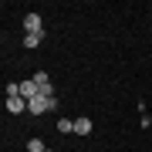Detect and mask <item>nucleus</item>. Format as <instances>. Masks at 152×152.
<instances>
[{"instance_id":"f257e3e1","label":"nucleus","mask_w":152,"mask_h":152,"mask_svg":"<svg viewBox=\"0 0 152 152\" xmlns=\"http://www.w3.org/2000/svg\"><path fill=\"white\" fill-rule=\"evenodd\" d=\"M54 108H58L54 95H37V98H31V102H27V112H31V115H41V112H54Z\"/></svg>"},{"instance_id":"20e7f679","label":"nucleus","mask_w":152,"mask_h":152,"mask_svg":"<svg viewBox=\"0 0 152 152\" xmlns=\"http://www.w3.org/2000/svg\"><path fill=\"white\" fill-rule=\"evenodd\" d=\"M24 31H27V34H41V31H44L41 14H27V17H24Z\"/></svg>"},{"instance_id":"6e6552de","label":"nucleus","mask_w":152,"mask_h":152,"mask_svg":"<svg viewBox=\"0 0 152 152\" xmlns=\"http://www.w3.org/2000/svg\"><path fill=\"white\" fill-rule=\"evenodd\" d=\"M58 132H61V135L75 132V118H58Z\"/></svg>"},{"instance_id":"7ed1b4c3","label":"nucleus","mask_w":152,"mask_h":152,"mask_svg":"<svg viewBox=\"0 0 152 152\" xmlns=\"http://www.w3.org/2000/svg\"><path fill=\"white\" fill-rule=\"evenodd\" d=\"M7 112H10V115H20V112H27V98H20V95H10V98H7Z\"/></svg>"},{"instance_id":"423d86ee","label":"nucleus","mask_w":152,"mask_h":152,"mask_svg":"<svg viewBox=\"0 0 152 152\" xmlns=\"http://www.w3.org/2000/svg\"><path fill=\"white\" fill-rule=\"evenodd\" d=\"M91 118H75V135H91Z\"/></svg>"},{"instance_id":"1a4fd4ad","label":"nucleus","mask_w":152,"mask_h":152,"mask_svg":"<svg viewBox=\"0 0 152 152\" xmlns=\"http://www.w3.org/2000/svg\"><path fill=\"white\" fill-rule=\"evenodd\" d=\"M27 152H48V145H44L41 139H31V142H27Z\"/></svg>"},{"instance_id":"9d476101","label":"nucleus","mask_w":152,"mask_h":152,"mask_svg":"<svg viewBox=\"0 0 152 152\" xmlns=\"http://www.w3.org/2000/svg\"><path fill=\"white\" fill-rule=\"evenodd\" d=\"M48 152H51V149H48Z\"/></svg>"},{"instance_id":"f03ea898","label":"nucleus","mask_w":152,"mask_h":152,"mask_svg":"<svg viewBox=\"0 0 152 152\" xmlns=\"http://www.w3.org/2000/svg\"><path fill=\"white\" fill-rule=\"evenodd\" d=\"M34 81H37V88H41V95H54V85H51L48 71H34Z\"/></svg>"},{"instance_id":"39448f33","label":"nucleus","mask_w":152,"mask_h":152,"mask_svg":"<svg viewBox=\"0 0 152 152\" xmlns=\"http://www.w3.org/2000/svg\"><path fill=\"white\" fill-rule=\"evenodd\" d=\"M41 95V88H37V81H34V78H27V81H20V98H37Z\"/></svg>"},{"instance_id":"0eeeda50","label":"nucleus","mask_w":152,"mask_h":152,"mask_svg":"<svg viewBox=\"0 0 152 152\" xmlns=\"http://www.w3.org/2000/svg\"><path fill=\"white\" fill-rule=\"evenodd\" d=\"M41 41H44V31H41V34H27V37H24V48L34 51V48H41Z\"/></svg>"}]
</instances>
